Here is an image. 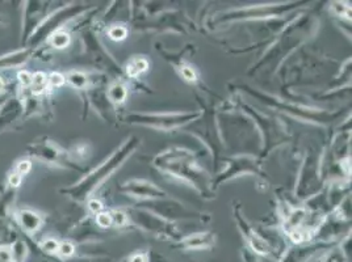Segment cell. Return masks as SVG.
Instances as JSON below:
<instances>
[{"mask_svg": "<svg viewBox=\"0 0 352 262\" xmlns=\"http://www.w3.org/2000/svg\"><path fill=\"white\" fill-rule=\"evenodd\" d=\"M24 116V104L19 96L7 97L0 106V132L10 130Z\"/></svg>", "mask_w": 352, "mask_h": 262, "instance_id": "cell-2", "label": "cell"}, {"mask_svg": "<svg viewBox=\"0 0 352 262\" xmlns=\"http://www.w3.org/2000/svg\"><path fill=\"white\" fill-rule=\"evenodd\" d=\"M58 241H57L56 239H53V237L45 239L44 241L41 243V246H40V249H41L44 253H46L47 256H50V254H57V253H58Z\"/></svg>", "mask_w": 352, "mask_h": 262, "instance_id": "cell-12", "label": "cell"}, {"mask_svg": "<svg viewBox=\"0 0 352 262\" xmlns=\"http://www.w3.org/2000/svg\"><path fill=\"white\" fill-rule=\"evenodd\" d=\"M32 168V163L30 160L19 161L17 167H16V174L20 176L27 175Z\"/></svg>", "mask_w": 352, "mask_h": 262, "instance_id": "cell-19", "label": "cell"}, {"mask_svg": "<svg viewBox=\"0 0 352 262\" xmlns=\"http://www.w3.org/2000/svg\"><path fill=\"white\" fill-rule=\"evenodd\" d=\"M250 241H251V246H252V248H254L258 253H261V254H265V253L268 252V244L264 241L262 237H259L256 233H252V235H251Z\"/></svg>", "mask_w": 352, "mask_h": 262, "instance_id": "cell-13", "label": "cell"}, {"mask_svg": "<svg viewBox=\"0 0 352 262\" xmlns=\"http://www.w3.org/2000/svg\"><path fill=\"white\" fill-rule=\"evenodd\" d=\"M47 41H49V44L52 45L53 47H56V49H65V47H67L70 45L72 38H70L69 33H66L63 30H57V32H54L47 38Z\"/></svg>", "mask_w": 352, "mask_h": 262, "instance_id": "cell-8", "label": "cell"}, {"mask_svg": "<svg viewBox=\"0 0 352 262\" xmlns=\"http://www.w3.org/2000/svg\"><path fill=\"white\" fill-rule=\"evenodd\" d=\"M121 156H122V154H116L111 160L107 161L99 169H96L94 174H91L85 180H82L76 187L65 189V193L72 195L74 200H78V201L86 198L88 193L91 190L95 189L96 185L99 182H102L104 178L109 175V172H112L118 167V164H120V158Z\"/></svg>", "mask_w": 352, "mask_h": 262, "instance_id": "cell-1", "label": "cell"}, {"mask_svg": "<svg viewBox=\"0 0 352 262\" xmlns=\"http://www.w3.org/2000/svg\"><path fill=\"white\" fill-rule=\"evenodd\" d=\"M96 222L100 227L107 228L112 224V215L109 213H99L98 217H96Z\"/></svg>", "mask_w": 352, "mask_h": 262, "instance_id": "cell-18", "label": "cell"}, {"mask_svg": "<svg viewBox=\"0 0 352 262\" xmlns=\"http://www.w3.org/2000/svg\"><path fill=\"white\" fill-rule=\"evenodd\" d=\"M32 76L33 73H30L27 70H21L17 73V82L24 89H30V84H32Z\"/></svg>", "mask_w": 352, "mask_h": 262, "instance_id": "cell-15", "label": "cell"}, {"mask_svg": "<svg viewBox=\"0 0 352 262\" xmlns=\"http://www.w3.org/2000/svg\"><path fill=\"white\" fill-rule=\"evenodd\" d=\"M21 180H23V176L19 175V174H12L8 178V184H10V189H17L21 184Z\"/></svg>", "mask_w": 352, "mask_h": 262, "instance_id": "cell-20", "label": "cell"}, {"mask_svg": "<svg viewBox=\"0 0 352 262\" xmlns=\"http://www.w3.org/2000/svg\"><path fill=\"white\" fill-rule=\"evenodd\" d=\"M126 88L124 87L122 84H115L113 87L108 91V96L111 99V102L115 104H122L126 99Z\"/></svg>", "mask_w": 352, "mask_h": 262, "instance_id": "cell-10", "label": "cell"}, {"mask_svg": "<svg viewBox=\"0 0 352 262\" xmlns=\"http://www.w3.org/2000/svg\"><path fill=\"white\" fill-rule=\"evenodd\" d=\"M33 50L30 49H21L17 50L15 53L7 54L4 57H0V70H6V69H15L21 64H24L28 59L30 58Z\"/></svg>", "mask_w": 352, "mask_h": 262, "instance_id": "cell-5", "label": "cell"}, {"mask_svg": "<svg viewBox=\"0 0 352 262\" xmlns=\"http://www.w3.org/2000/svg\"><path fill=\"white\" fill-rule=\"evenodd\" d=\"M182 75L184 79H187L188 82H195L197 79L196 73L192 70L191 67H183L182 69Z\"/></svg>", "mask_w": 352, "mask_h": 262, "instance_id": "cell-23", "label": "cell"}, {"mask_svg": "<svg viewBox=\"0 0 352 262\" xmlns=\"http://www.w3.org/2000/svg\"><path fill=\"white\" fill-rule=\"evenodd\" d=\"M289 235H291V239L294 240V243H301V241L305 240V233H302V231H300L298 228L292 230Z\"/></svg>", "mask_w": 352, "mask_h": 262, "instance_id": "cell-24", "label": "cell"}, {"mask_svg": "<svg viewBox=\"0 0 352 262\" xmlns=\"http://www.w3.org/2000/svg\"><path fill=\"white\" fill-rule=\"evenodd\" d=\"M1 23H3V19H1V17H0V24H1Z\"/></svg>", "mask_w": 352, "mask_h": 262, "instance_id": "cell-29", "label": "cell"}, {"mask_svg": "<svg viewBox=\"0 0 352 262\" xmlns=\"http://www.w3.org/2000/svg\"><path fill=\"white\" fill-rule=\"evenodd\" d=\"M304 214H305V213H304L302 210H298V211L294 213V214L289 217V224H291V226H294V228H296V226H297V224L304 219V217H305Z\"/></svg>", "mask_w": 352, "mask_h": 262, "instance_id": "cell-22", "label": "cell"}, {"mask_svg": "<svg viewBox=\"0 0 352 262\" xmlns=\"http://www.w3.org/2000/svg\"><path fill=\"white\" fill-rule=\"evenodd\" d=\"M27 154L45 163H59L62 152L50 142H33L27 146Z\"/></svg>", "mask_w": 352, "mask_h": 262, "instance_id": "cell-3", "label": "cell"}, {"mask_svg": "<svg viewBox=\"0 0 352 262\" xmlns=\"http://www.w3.org/2000/svg\"><path fill=\"white\" fill-rule=\"evenodd\" d=\"M88 209H89L91 213L99 214V213H102V210H103V204H102L100 201H98V200H91V201L88 202Z\"/></svg>", "mask_w": 352, "mask_h": 262, "instance_id": "cell-21", "label": "cell"}, {"mask_svg": "<svg viewBox=\"0 0 352 262\" xmlns=\"http://www.w3.org/2000/svg\"><path fill=\"white\" fill-rule=\"evenodd\" d=\"M74 253H75V247L72 243L69 241H63V243H59L58 254L59 257H73Z\"/></svg>", "mask_w": 352, "mask_h": 262, "instance_id": "cell-16", "label": "cell"}, {"mask_svg": "<svg viewBox=\"0 0 352 262\" xmlns=\"http://www.w3.org/2000/svg\"><path fill=\"white\" fill-rule=\"evenodd\" d=\"M148 69V62L145 58H134L126 66V73L131 78H137L140 73H145Z\"/></svg>", "mask_w": 352, "mask_h": 262, "instance_id": "cell-9", "label": "cell"}, {"mask_svg": "<svg viewBox=\"0 0 352 262\" xmlns=\"http://www.w3.org/2000/svg\"><path fill=\"white\" fill-rule=\"evenodd\" d=\"M49 87L47 84V75L43 71H37L33 73L32 76V84H30V92L33 96H43L46 91V88Z\"/></svg>", "mask_w": 352, "mask_h": 262, "instance_id": "cell-7", "label": "cell"}, {"mask_svg": "<svg viewBox=\"0 0 352 262\" xmlns=\"http://www.w3.org/2000/svg\"><path fill=\"white\" fill-rule=\"evenodd\" d=\"M131 262H146V260H145L144 254H137V256L132 257Z\"/></svg>", "mask_w": 352, "mask_h": 262, "instance_id": "cell-26", "label": "cell"}, {"mask_svg": "<svg viewBox=\"0 0 352 262\" xmlns=\"http://www.w3.org/2000/svg\"><path fill=\"white\" fill-rule=\"evenodd\" d=\"M66 80L73 86V87L78 88V89H83L87 86V76L83 73L79 71H73L69 73L67 76H65Z\"/></svg>", "mask_w": 352, "mask_h": 262, "instance_id": "cell-11", "label": "cell"}, {"mask_svg": "<svg viewBox=\"0 0 352 262\" xmlns=\"http://www.w3.org/2000/svg\"><path fill=\"white\" fill-rule=\"evenodd\" d=\"M65 83H66V78H65L62 73H53L47 76V84H49L50 87H62Z\"/></svg>", "mask_w": 352, "mask_h": 262, "instance_id": "cell-17", "label": "cell"}, {"mask_svg": "<svg viewBox=\"0 0 352 262\" xmlns=\"http://www.w3.org/2000/svg\"><path fill=\"white\" fill-rule=\"evenodd\" d=\"M4 91V80L1 79V76H0V93Z\"/></svg>", "mask_w": 352, "mask_h": 262, "instance_id": "cell-27", "label": "cell"}, {"mask_svg": "<svg viewBox=\"0 0 352 262\" xmlns=\"http://www.w3.org/2000/svg\"><path fill=\"white\" fill-rule=\"evenodd\" d=\"M10 252H11L12 262H25L30 256V243L27 240L17 237L15 241L10 246Z\"/></svg>", "mask_w": 352, "mask_h": 262, "instance_id": "cell-6", "label": "cell"}, {"mask_svg": "<svg viewBox=\"0 0 352 262\" xmlns=\"http://www.w3.org/2000/svg\"><path fill=\"white\" fill-rule=\"evenodd\" d=\"M7 97H3V96H0V106H1V104L4 102V100H6Z\"/></svg>", "mask_w": 352, "mask_h": 262, "instance_id": "cell-28", "label": "cell"}, {"mask_svg": "<svg viewBox=\"0 0 352 262\" xmlns=\"http://www.w3.org/2000/svg\"><path fill=\"white\" fill-rule=\"evenodd\" d=\"M108 36H109V38H112L113 41H122V40L126 38L128 30L125 29L124 27L115 25V27H112L111 29L108 30Z\"/></svg>", "mask_w": 352, "mask_h": 262, "instance_id": "cell-14", "label": "cell"}, {"mask_svg": "<svg viewBox=\"0 0 352 262\" xmlns=\"http://www.w3.org/2000/svg\"><path fill=\"white\" fill-rule=\"evenodd\" d=\"M17 218L20 222V226L28 235H34L43 227V223H44L43 217L38 213L30 210V209L20 210L17 213Z\"/></svg>", "mask_w": 352, "mask_h": 262, "instance_id": "cell-4", "label": "cell"}, {"mask_svg": "<svg viewBox=\"0 0 352 262\" xmlns=\"http://www.w3.org/2000/svg\"><path fill=\"white\" fill-rule=\"evenodd\" d=\"M112 223H116L118 226H124L126 223V217L122 213H113L112 215Z\"/></svg>", "mask_w": 352, "mask_h": 262, "instance_id": "cell-25", "label": "cell"}]
</instances>
